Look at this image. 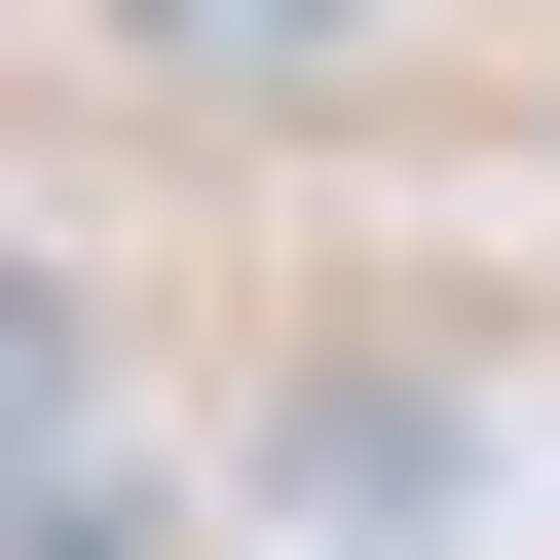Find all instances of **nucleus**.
Here are the masks:
<instances>
[{"label":"nucleus","mask_w":560,"mask_h":560,"mask_svg":"<svg viewBox=\"0 0 560 560\" xmlns=\"http://www.w3.org/2000/svg\"><path fill=\"white\" fill-rule=\"evenodd\" d=\"M261 523H300V560H448L486 523V411L448 374H300V411H261Z\"/></svg>","instance_id":"f257e3e1"},{"label":"nucleus","mask_w":560,"mask_h":560,"mask_svg":"<svg viewBox=\"0 0 560 560\" xmlns=\"http://www.w3.org/2000/svg\"><path fill=\"white\" fill-rule=\"evenodd\" d=\"M374 38H411V0H113V75H224V113L261 75H374Z\"/></svg>","instance_id":"f03ea898"},{"label":"nucleus","mask_w":560,"mask_h":560,"mask_svg":"<svg viewBox=\"0 0 560 560\" xmlns=\"http://www.w3.org/2000/svg\"><path fill=\"white\" fill-rule=\"evenodd\" d=\"M75 411H113V374H75V261L0 224V486H75Z\"/></svg>","instance_id":"7ed1b4c3"},{"label":"nucleus","mask_w":560,"mask_h":560,"mask_svg":"<svg viewBox=\"0 0 560 560\" xmlns=\"http://www.w3.org/2000/svg\"><path fill=\"white\" fill-rule=\"evenodd\" d=\"M0 560H150V486H0Z\"/></svg>","instance_id":"20e7f679"}]
</instances>
